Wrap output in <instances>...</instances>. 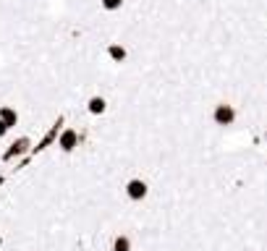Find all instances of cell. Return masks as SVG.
Here are the masks:
<instances>
[{"mask_svg":"<svg viewBox=\"0 0 267 251\" xmlns=\"http://www.w3.org/2000/svg\"><path fill=\"white\" fill-rule=\"evenodd\" d=\"M107 55H110L113 60H118V63L126 60V50L121 48V45H110V48H107Z\"/></svg>","mask_w":267,"mask_h":251,"instance_id":"cell-7","label":"cell"},{"mask_svg":"<svg viewBox=\"0 0 267 251\" xmlns=\"http://www.w3.org/2000/svg\"><path fill=\"white\" fill-rule=\"evenodd\" d=\"M76 144H79V134L73 131V128H66V131L58 136V147L63 152H73V150H76Z\"/></svg>","mask_w":267,"mask_h":251,"instance_id":"cell-2","label":"cell"},{"mask_svg":"<svg viewBox=\"0 0 267 251\" xmlns=\"http://www.w3.org/2000/svg\"><path fill=\"white\" fill-rule=\"evenodd\" d=\"M103 5L107 8V11H115V8L123 5V0H103Z\"/></svg>","mask_w":267,"mask_h":251,"instance_id":"cell-9","label":"cell"},{"mask_svg":"<svg viewBox=\"0 0 267 251\" xmlns=\"http://www.w3.org/2000/svg\"><path fill=\"white\" fill-rule=\"evenodd\" d=\"M26 147H29V139H18V142L11 147V150L5 152V157L11 160V157H16V154H21V152H26Z\"/></svg>","mask_w":267,"mask_h":251,"instance_id":"cell-6","label":"cell"},{"mask_svg":"<svg viewBox=\"0 0 267 251\" xmlns=\"http://www.w3.org/2000/svg\"><path fill=\"white\" fill-rule=\"evenodd\" d=\"M105 107H107V102H105L103 97H92V100H89V113H92V115H103Z\"/></svg>","mask_w":267,"mask_h":251,"instance_id":"cell-4","label":"cell"},{"mask_svg":"<svg viewBox=\"0 0 267 251\" xmlns=\"http://www.w3.org/2000/svg\"><path fill=\"white\" fill-rule=\"evenodd\" d=\"M0 246H3V238H0Z\"/></svg>","mask_w":267,"mask_h":251,"instance_id":"cell-11","label":"cell"},{"mask_svg":"<svg viewBox=\"0 0 267 251\" xmlns=\"http://www.w3.org/2000/svg\"><path fill=\"white\" fill-rule=\"evenodd\" d=\"M265 139H267V131H265Z\"/></svg>","mask_w":267,"mask_h":251,"instance_id":"cell-12","label":"cell"},{"mask_svg":"<svg viewBox=\"0 0 267 251\" xmlns=\"http://www.w3.org/2000/svg\"><path fill=\"white\" fill-rule=\"evenodd\" d=\"M0 120H3V123L11 128V126H16V120H18V115H16V110L13 107H3L0 110Z\"/></svg>","mask_w":267,"mask_h":251,"instance_id":"cell-5","label":"cell"},{"mask_svg":"<svg viewBox=\"0 0 267 251\" xmlns=\"http://www.w3.org/2000/svg\"><path fill=\"white\" fill-rule=\"evenodd\" d=\"M5 131H8V126L3 123V120H0V136H5Z\"/></svg>","mask_w":267,"mask_h":251,"instance_id":"cell-10","label":"cell"},{"mask_svg":"<svg viewBox=\"0 0 267 251\" xmlns=\"http://www.w3.org/2000/svg\"><path fill=\"white\" fill-rule=\"evenodd\" d=\"M113 251H131V241H128L126 236H118L115 244H113Z\"/></svg>","mask_w":267,"mask_h":251,"instance_id":"cell-8","label":"cell"},{"mask_svg":"<svg viewBox=\"0 0 267 251\" xmlns=\"http://www.w3.org/2000/svg\"><path fill=\"white\" fill-rule=\"evenodd\" d=\"M126 194H128V199L142 201V199L147 197V183H144V181H139V178L128 181V183H126Z\"/></svg>","mask_w":267,"mask_h":251,"instance_id":"cell-3","label":"cell"},{"mask_svg":"<svg viewBox=\"0 0 267 251\" xmlns=\"http://www.w3.org/2000/svg\"><path fill=\"white\" fill-rule=\"evenodd\" d=\"M213 118H215L217 126H231L236 120V110H233V105H228V102H220V105L215 107Z\"/></svg>","mask_w":267,"mask_h":251,"instance_id":"cell-1","label":"cell"}]
</instances>
